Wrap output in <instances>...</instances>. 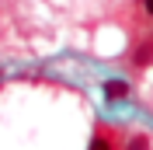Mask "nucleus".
Segmentation results:
<instances>
[{"mask_svg":"<svg viewBox=\"0 0 153 150\" xmlns=\"http://www.w3.org/2000/svg\"><path fill=\"white\" fill-rule=\"evenodd\" d=\"M105 98H108V101H125V98H129V84H125L122 77L105 80Z\"/></svg>","mask_w":153,"mask_h":150,"instance_id":"1","label":"nucleus"},{"mask_svg":"<svg viewBox=\"0 0 153 150\" xmlns=\"http://www.w3.org/2000/svg\"><path fill=\"white\" fill-rule=\"evenodd\" d=\"M143 7H146V14L153 18V0H143Z\"/></svg>","mask_w":153,"mask_h":150,"instance_id":"4","label":"nucleus"},{"mask_svg":"<svg viewBox=\"0 0 153 150\" xmlns=\"http://www.w3.org/2000/svg\"><path fill=\"white\" fill-rule=\"evenodd\" d=\"M91 150H115V147H111V140H105V136H94V140H91Z\"/></svg>","mask_w":153,"mask_h":150,"instance_id":"3","label":"nucleus"},{"mask_svg":"<svg viewBox=\"0 0 153 150\" xmlns=\"http://www.w3.org/2000/svg\"><path fill=\"white\" fill-rule=\"evenodd\" d=\"M125 150H150V136H132Z\"/></svg>","mask_w":153,"mask_h":150,"instance_id":"2","label":"nucleus"}]
</instances>
